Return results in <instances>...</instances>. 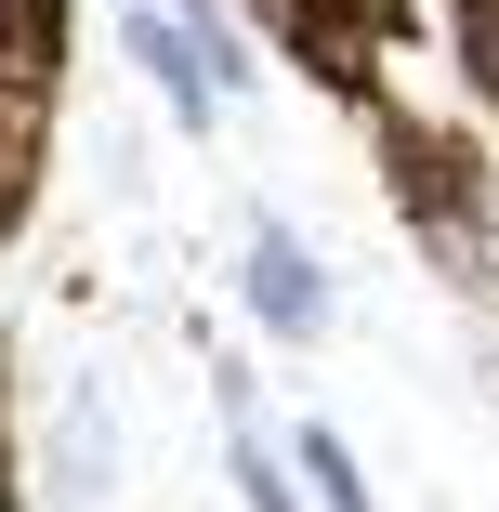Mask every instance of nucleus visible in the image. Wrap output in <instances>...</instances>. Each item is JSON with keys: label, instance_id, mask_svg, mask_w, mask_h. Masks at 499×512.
<instances>
[{"label": "nucleus", "instance_id": "obj_1", "mask_svg": "<svg viewBox=\"0 0 499 512\" xmlns=\"http://www.w3.org/2000/svg\"><path fill=\"white\" fill-rule=\"evenodd\" d=\"M119 40H132V66L158 79V106L184 119V145H211V132H224V79H211V40H197V14L145 0V14H132Z\"/></svg>", "mask_w": 499, "mask_h": 512}, {"label": "nucleus", "instance_id": "obj_2", "mask_svg": "<svg viewBox=\"0 0 499 512\" xmlns=\"http://www.w3.org/2000/svg\"><path fill=\"white\" fill-rule=\"evenodd\" d=\"M250 316H263L276 342H316V329H329V263L289 237V224L250 237Z\"/></svg>", "mask_w": 499, "mask_h": 512}, {"label": "nucleus", "instance_id": "obj_3", "mask_svg": "<svg viewBox=\"0 0 499 512\" xmlns=\"http://www.w3.org/2000/svg\"><path fill=\"white\" fill-rule=\"evenodd\" d=\"M40 132H53V92L0 79V237H14V211L40 197Z\"/></svg>", "mask_w": 499, "mask_h": 512}, {"label": "nucleus", "instance_id": "obj_4", "mask_svg": "<svg viewBox=\"0 0 499 512\" xmlns=\"http://www.w3.org/2000/svg\"><path fill=\"white\" fill-rule=\"evenodd\" d=\"M0 79H27V92L66 79V0H0Z\"/></svg>", "mask_w": 499, "mask_h": 512}, {"label": "nucleus", "instance_id": "obj_5", "mask_svg": "<svg viewBox=\"0 0 499 512\" xmlns=\"http://www.w3.org/2000/svg\"><path fill=\"white\" fill-rule=\"evenodd\" d=\"M303 473H316V499H329V512H381V499H368V473H355V447H342V434H303Z\"/></svg>", "mask_w": 499, "mask_h": 512}, {"label": "nucleus", "instance_id": "obj_6", "mask_svg": "<svg viewBox=\"0 0 499 512\" xmlns=\"http://www.w3.org/2000/svg\"><path fill=\"white\" fill-rule=\"evenodd\" d=\"M460 66H473V92L499 106V0H460Z\"/></svg>", "mask_w": 499, "mask_h": 512}, {"label": "nucleus", "instance_id": "obj_7", "mask_svg": "<svg viewBox=\"0 0 499 512\" xmlns=\"http://www.w3.org/2000/svg\"><path fill=\"white\" fill-rule=\"evenodd\" d=\"M237 499H250V512H289V486H276V460H263L250 421H237Z\"/></svg>", "mask_w": 499, "mask_h": 512}]
</instances>
